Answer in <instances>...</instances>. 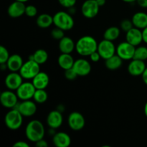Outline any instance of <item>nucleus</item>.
<instances>
[{
    "label": "nucleus",
    "instance_id": "obj_1",
    "mask_svg": "<svg viewBox=\"0 0 147 147\" xmlns=\"http://www.w3.org/2000/svg\"><path fill=\"white\" fill-rule=\"evenodd\" d=\"M98 43L96 39L90 35H86L78 39L76 43V50L83 57L90 56L98 50Z\"/></svg>",
    "mask_w": 147,
    "mask_h": 147
},
{
    "label": "nucleus",
    "instance_id": "obj_2",
    "mask_svg": "<svg viewBox=\"0 0 147 147\" xmlns=\"http://www.w3.org/2000/svg\"><path fill=\"white\" fill-rule=\"evenodd\" d=\"M45 127L41 121L38 120H32L27 124L25 128V136L30 142L36 143L44 139Z\"/></svg>",
    "mask_w": 147,
    "mask_h": 147
},
{
    "label": "nucleus",
    "instance_id": "obj_3",
    "mask_svg": "<svg viewBox=\"0 0 147 147\" xmlns=\"http://www.w3.org/2000/svg\"><path fill=\"white\" fill-rule=\"evenodd\" d=\"M53 24L64 31H68L74 27L75 21L70 13L60 11L53 15Z\"/></svg>",
    "mask_w": 147,
    "mask_h": 147
},
{
    "label": "nucleus",
    "instance_id": "obj_4",
    "mask_svg": "<svg viewBox=\"0 0 147 147\" xmlns=\"http://www.w3.org/2000/svg\"><path fill=\"white\" fill-rule=\"evenodd\" d=\"M23 117L24 116L17 109H11L5 115L4 123L10 130H18L23 123Z\"/></svg>",
    "mask_w": 147,
    "mask_h": 147
},
{
    "label": "nucleus",
    "instance_id": "obj_5",
    "mask_svg": "<svg viewBox=\"0 0 147 147\" xmlns=\"http://www.w3.org/2000/svg\"><path fill=\"white\" fill-rule=\"evenodd\" d=\"M40 65L34 60L29 59L24 62L20 70V73L25 80H32L33 78L40 72Z\"/></svg>",
    "mask_w": 147,
    "mask_h": 147
},
{
    "label": "nucleus",
    "instance_id": "obj_6",
    "mask_svg": "<svg viewBox=\"0 0 147 147\" xmlns=\"http://www.w3.org/2000/svg\"><path fill=\"white\" fill-rule=\"evenodd\" d=\"M97 51L102 59L106 60L116 54V47L113 42L103 39L98 43Z\"/></svg>",
    "mask_w": 147,
    "mask_h": 147
},
{
    "label": "nucleus",
    "instance_id": "obj_7",
    "mask_svg": "<svg viewBox=\"0 0 147 147\" xmlns=\"http://www.w3.org/2000/svg\"><path fill=\"white\" fill-rule=\"evenodd\" d=\"M136 47L127 41L122 42L116 47V55L123 60H131L134 58Z\"/></svg>",
    "mask_w": 147,
    "mask_h": 147
},
{
    "label": "nucleus",
    "instance_id": "obj_8",
    "mask_svg": "<svg viewBox=\"0 0 147 147\" xmlns=\"http://www.w3.org/2000/svg\"><path fill=\"white\" fill-rule=\"evenodd\" d=\"M35 90L36 88L32 83L23 82L21 86L16 90V93L19 99L22 100H27L33 98Z\"/></svg>",
    "mask_w": 147,
    "mask_h": 147
},
{
    "label": "nucleus",
    "instance_id": "obj_9",
    "mask_svg": "<svg viewBox=\"0 0 147 147\" xmlns=\"http://www.w3.org/2000/svg\"><path fill=\"white\" fill-rule=\"evenodd\" d=\"M67 123L72 130L78 131L84 128L86 120L82 113L78 111H73L67 117Z\"/></svg>",
    "mask_w": 147,
    "mask_h": 147
},
{
    "label": "nucleus",
    "instance_id": "obj_10",
    "mask_svg": "<svg viewBox=\"0 0 147 147\" xmlns=\"http://www.w3.org/2000/svg\"><path fill=\"white\" fill-rule=\"evenodd\" d=\"M100 7L96 0H86L82 4L81 12L83 17L87 19H93L98 15Z\"/></svg>",
    "mask_w": 147,
    "mask_h": 147
},
{
    "label": "nucleus",
    "instance_id": "obj_11",
    "mask_svg": "<svg viewBox=\"0 0 147 147\" xmlns=\"http://www.w3.org/2000/svg\"><path fill=\"white\" fill-rule=\"evenodd\" d=\"M14 109H17L24 117H31L37 112V105L35 101L30 100H23L22 103H17Z\"/></svg>",
    "mask_w": 147,
    "mask_h": 147
},
{
    "label": "nucleus",
    "instance_id": "obj_12",
    "mask_svg": "<svg viewBox=\"0 0 147 147\" xmlns=\"http://www.w3.org/2000/svg\"><path fill=\"white\" fill-rule=\"evenodd\" d=\"M18 98L17 93L11 90L3 91L0 96L1 105L6 109H14L18 103Z\"/></svg>",
    "mask_w": 147,
    "mask_h": 147
},
{
    "label": "nucleus",
    "instance_id": "obj_13",
    "mask_svg": "<svg viewBox=\"0 0 147 147\" xmlns=\"http://www.w3.org/2000/svg\"><path fill=\"white\" fill-rule=\"evenodd\" d=\"M23 79L24 78L20 73L11 72L6 76L4 83L9 90H16L23 83Z\"/></svg>",
    "mask_w": 147,
    "mask_h": 147
},
{
    "label": "nucleus",
    "instance_id": "obj_14",
    "mask_svg": "<svg viewBox=\"0 0 147 147\" xmlns=\"http://www.w3.org/2000/svg\"><path fill=\"white\" fill-rule=\"evenodd\" d=\"M73 68L77 73L78 76L83 77L90 74L91 72V65L86 59L79 58L75 60Z\"/></svg>",
    "mask_w": 147,
    "mask_h": 147
},
{
    "label": "nucleus",
    "instance_id": "obj_15",
    "mask_svg": "<svg viewBox=\"0 0 147 147\" xmlns=\"http://www.w3.org/2000/svg\"><path fill=\"white\" fill-rule=\"evenodd\" d=\"M63 116L62 112L58 110H54L48 113L47 117V126L51 129H57L62 126Z\"/></svg>",
    "mask_w": 147,
    "mask_h": 147
},
{
    "label": "nucleus",
    "instance_id": "obj_16",
    "mask_svg": "<svg viewBox=\"0 0 147 147\" xmlns=\"http://www.w3.org/2000/svg\"><path fill=\"white\" fill-rule=\"evenodd\" d=\"M146 68L144 61L137 59H132L128 65V72L132 76H140Z\"/></svg>",
    "mask_w": 147,
    "mask_h": 147
},
{
    "label": "nucleus",
    "instance_id": "obj_17",
    "mask_svg": "<svg viewBox=\"0 0 147 147\" xmlns=\"http://www.w3.org/2000/svg\"><path fill=\"white\" fill-rule=\"evenodd\" d=\"M126 33V41L131 44L132 45L137 47L143 42L142 31H141L140 29L134 27Z\"/></svg>",
    "mask_w": 147,
    "mask_h": 147
},
{
    "label": "nucleus",
    "instance_id": "obj_18",
    "mask_svg": "<svg viewBox=\"0 0 147 147\" xmlns=\"http://www.w3.org/2000/svg\"><path fill=\"white\" fill-rule=\"evenodd\" d=\"M26 5L24 3L15 1L11 3L8 7L7 12L11 18H18L25 14Z\"/></svg>",
    "mask_w": 147,
    "mask_h": 147
},
{
    "label": "nucleus",
    "instance_id": "obj_19",
    "mask_svg": "<svg viewBox=\"0 0 147 147\" xmlns=\"http://www.w3.org/2000/svg\"><path fill=\"white\" fill-rule=\"evenodd\" d=\"M53 142L57 147H67L71 144V138L65 132H57L53 136Z\"/></svg>",
    "mask_w": 147,
    "mask_h": 147
},
{
    "label": "nucleus",
    "instance_id": "obj_20",
    "mask_svg": "<svg viewBox=\"0 0 147 147\" xmlns=\"http://www.w3.org/2000/svg\"><path fill=\"white\" fill-rule=\"evenodd\" d=\"M32 83L36 89H45L50 83V78L47 73L40 71L33 78Z\"/></svg>",
    "mask_w": 147,
    "mask_h": 147
},
{
    "label": "nucleus",
    "instance_id": "obj_21",
    "mask_svg": "<svg viewBox=\"0 0 147 147\" xmlns=\"http://www.w3.org/2000/svg\"><path fill=\"white\" fill-rule=\"evenodd\" d=\"M58 47L61 53L70 54L73 53V50H76V43L70 37L65 36L61 40H59Z\"/></svg>",
    "mask_w": 147,
    "mask_h": 147
},
{
    "label": "nucleus",
    "instance_id": "obj_22",
    "mask_svg": "<svg viewBox=\"0 0 147 147\" xmlns=\"http://www.w3.org/2000/svg\"><path fill=\"white\" fill-rule=\"evenodd\" d=\"M23 64L24 62L22 57L18 54H13L10 55L8 61L7 62V69L11 72L20 71Z\"/></svg>",
    "mask_w": 147,
    "mask_h": 147
},
{
    "label": "nucleus",
    "instance_id": "obj_23",
    "mask_svg": "<svg viewBox=\"0 0 147 147\" xmlns=\"http://www.w3.org/2000/svg\"><path fill=\"white\" fill-rule=\"evenodd\" d=\"M134 26L140 30H144L147 27V14L143 11L135 13L132 17Z\"/></svg>",
    "mask_w": 147,
    "mask_h": 147
},
{
    "label": "nucleus",
    "instance_id": "obj_24",
    "mask_svg": "<svg viewBox=\"0 0 147 147\" xmlns=\"http://www.w3.org/2000/svg\"><path fill=\"white\" fill-rule=\"evenodd\" d=\"M57 63H58L59 66L62 69L65 70L67 69L72 68L73 67L75 60L73 56L70 54L61 53V55L59 56L58 59H57Z\"/></svg>",
    "mask_w": 147,
    "mask_h": 147
},
{
    "label": "nucleus",
    "instance_id": "obj_25",
    "mask_svg": "<svg viewBox=\"0 0 147 147\" xmlns=\"http://www.w3.org/2000/svg\"><path fill=\"white\" fill-rule=\"evenodd\" d=\"M122 64H123V60L116 54L105 60V65L106 68L110 70H118L121 67Z\"/></svg>",
    "mask_w": 147,
    "mask_h": 147
},
{
    "label": "nucleus",
    "instance_id": "obj_26",
    "mask_svg": "<svg viewBox=\"0 0 147 147\" xmlns=\"http://www.w3.org/2000/svg\"><path fill=\"white\" fill-rule=\"evenodd\" d=\"M36 24L40 28H48L53 24V17L46 13L40 14L36 20Z\"/></svg>",
    "mask_w": 147,
    "mask_h": 147
},
{
    "label": "nucleus",
    "instance_id": "obj_27",
    "mask_svg": "<svg viewBox=\"0 0 147 147\" xmlns=\"http://www.w3.org/2000/svg\"><path fill=\"white\" fill-rule=\"evenodd\" d=\"M29 59L34 60L38 64L42 65L48 60V53L44 49H38L29 57Z\"/></svg>",
    "mask_w": 147,
    "mask_h": 147
},
{
    "label": "nucleus",
    "instance_id": "obj_28",
    "mask_svg": "<svg viewBox=\"0 0 147 147\" xmlns=\"http://www.w3.org/2000/svg\"><path fill=\"white\" fill-rule=\"evenodd\" d=\"M120 34V28L113 26V27H110L106 29V31L103 33V39L113 42L114 40H117L119 38Z\"/></svg>",
    "mask_w": 147,
    "mask_h": 147
},
{
    "label": "nucleus",
    "instance_id": "obj_29",
    "mask_svg": "<svg viewBox=\"0 0 147 147\" xmlns=\"http://www.w3.org/2000/svg\"><path fill=\"white\" fill-rule=\"evenodd\" d=\"M48 98V94L45 89H36L33 99L37 103L42 104L45 103Z\"/></svg>",
    "mask_w": 147,
    "mask_h": 147
},
{
    "label": "nucleus",
    "instance_id": "obj_30",
    "mask_svg": "<svg viewBox=\"0 0 147 147\" xmlns=\"http://www.w3.org/2000/svg\"><path fill=\"white\" fill-rule=\"evenodd\" d=\"M133 59H137V60H147V47L146 46H138L135 49L134 56Z\"/></svg>",
    "mask_w": 147,
    "mask_h": 147
},
{
    "label": "nucleus",
    "instance_id": "obj_31",
    "mask_svg": "<svg viewBox=\"0 0 147 147\" xmlns=\"http://www.w3.org/2000/svg\"><path fill=\"white\" fill-rule=\"evenodd\" d=\"M10 55L8 50L4 46H0V64L7 63Z\"/></svg>",
    "mask_w": 147,
    "mask_h": 147
},
{
    "label": "nucleus",
    "instance_id": "obj_32",
    "mask_svg": "<svg viewBox=\"0 0 147 147\" xmlns=\"http://www.w3.org/2000/svg\"><path fill=\"white\" fill-rule=\"evenodd\" d=\"M134 27L132 22V20H129V19H125L123 20L120 23V28L125 32H127L128 31L132 29Z\"/></svg>",
    "mask_w": 147,
    "mask_h": 147
},
{
    "label": "nucleus",
    "instance_id": "obj_33",
    "mask_svg": "<svg viewBox=\"0 0 147 147\" xmlns=\"http://www.w3.org/2000/svg\"><path fill=\"white\" fill-rule=\"evenodd\" d=\"M64 30L59 27H56L51 31V36L53 39L56 40H60L63 37H65Z\"/></svg>",
    "mask_w": 147,
    "mask_h": 147
},
{
    "label": "nucleus",
    "instance_id": "obj_34",
    "mask_svg": "<svg viewBox=\"0 0 147 147\" xmlns=\"http://www.w3.org/2000/svg\"><path fill=\"white\" fill-rule=\"evenodd\" d=\"M65 77L68 80H74L78 77V76L77 73L75 71L74 69L72 67V68L65 70Z\"/></svg>",
    "mask_w": 147,
    "mask_h": 147
},
{
    "label": "nucleus",
    "instance_id": "obj_35",
    "mask_svg": "<svg viewBox=\"0 0 147 147\" xmlns=\"http://www.w3.org/2000/svg\"><path fill=\"white\" fill-rule=\"evenodd\" d=\"M25 14L29 17H34L37 14V9L34 5L26 6Z\"/></svg>",
    "mask_w": 147,
    "mask_h": 147
},
{
    "label": "nucleus",
    "instance_id": "obj_36",
    "mask_svg": "<svg viewBox=\"0 0 147 147\" xmlns=\"http://www.w3.org/2000/svg\"><path fill=\"white\" fill-rule=\"evenodd\" d=\"M77 0H58V2L62 7L65 8L70 9L74 7L76 4Z\"/></svg>",
    "mask_w": 147,
    "mask_h": 147
},
{
    "label": "nucleus",
    "instance_id": "obj_37",
    "mask_svg": "<svg viewBox=\"0 0 147 147\" xmlns=\"http://www.w3.org/2000/svg\"><path fill=\"white\" fill-rule=\"evenodd\" d=\"M89 57H90V60H91L92 62H93V63H97V62H98L99 60L101 59V57H100V54H99L97 50L93 52Z\"/></svg>",
    "mask_w": 147,
    "mask_h": 147
},
{
    "label": "nucleus",
    "instance_id": "obj_38",
    "mask_svg": "<svg viewBox=\"0 0 147 147\" xmlns=\"http://www.w3.org/2000/svg\"><path fill=\"white\" fill-rule=\"evenodd\" d=\"M14 147H29L30 145L29 144H27V142H22V141H19V142H17L14 145H13Z\"/></svg>",
    "mask_w": 147,
    "mask_h": 147
},
{
    "label": "nucleus",
    "instance_id": "obj_39",
    "mask_svg": "<svg viewBox=\"0 0 147 147\" xmlns=\"http://www.w3.org/2000/svg\"><path fill=\"white\" fill-rule=\"evenodd\" d=\"M35 145H36V146H37V147H47L48 146V144H47V142H46L45 140H44L43 139L36 142Z\"/></svg>",
    "mask_w": 147,
    "mask_h": 147
},
{
    "label": "nucleus",
    "instance_id": "obj_40",
    "mask_svg": "<svg viewBox=\"0 0 147 147\" xmlns=\"http://www.w3.org/2000/svg\"><path fill=\"white\" fill-rule=\"evenodd\" d=\"M136 2L142 8H147V0H136Z\"/></svg>",
    "mask_w": 147,
    "mask_h": 147
},
{
    "label": "nucleus",
    "instance_id": "obj_41",
    "mask_svg": "<svg viewBox=\"0 0 147 147\" xmlns=\"http://www.w3.org/2000/svg\"><path fill=\"white\" fill-rule=\"evenodd\" d=\"M142 35H143V42L147 44V27L142 30Z\"/></svg>",
    "mask_w": 147,
    "mask_h": 147
},
{
    "label": "nucleus",
    "instance_id": "obj_42",
    "mask_svg": "<svg viewBox=\"0 0 147 147\" xmlns=\"http://www.w3.org/2000/svg\"><path fill=\"white\" fill-rule=\"evenodd\" d=\"M142 80H143L144 83L147 86V67L145 69L144 72L143 73V74L142 75Z\"/></svg>",
    "mask_w": 147,
    "mask_h": 147
},
{
    "label": "nucleus",
    "instance_id": "obj_43",
    "mask_svg": "<svg viewBox=\"0 0 147 147\" xmlns=\"http://www.w3.org/2000/svg\"><path fill=\"white\" fill-rule=\"evenodd\" d=\"M96 2L98 3V4L99 5V7H103V6H104L105 4H106V0H96Z\"/></svg>",
    "mask_w": 147,
    "mask_h": 147
},
{
    "label": "nucleus",
    "instance_id": "obj_44",
    "mask_svg": "<svg viewBox=\"0 0 147 147\" xmlns=\"http://www.w3.org/2000/svg\"><path fill=\"white\" fill-rule=\"evenodd\" d=\"M144 112L145 116H146V117L147 118V101H146V103H145L144 108Z\"/></svg>",
    "mask_w": 147,
    "mask_h": 147
},
{
    "label": "nucleus",
    "instance_id": "obj_45",
    "mask_svg": "<svg viewBox=\"0 0 147 147\" xmlns=\"http://www.w3.org/2000/svg\"><path fill=\"white\" fill-rule=\"evenodd\" d=\"M122 1L126 3H133L134 1H136V0H122Z\"/></svg>",
    "mask_w": 147,
    "mask_h": 147
},
{
    "label": "nucleus",
    "instance_id": "obj_46",
    "mask_svg": "<svg viewBox=\"0 0 147 147\" xmlns=\"http://www.w3.org/2000/svg\"><path fill=\"white\" fill-rule=\"evenodd\" d=\"M15 1H20V2L25 3V2H27V1H28L29 0H15Z\"/></svg>",
    "mask_w": 147,
    "mask_h": 147
}]
</instances>
